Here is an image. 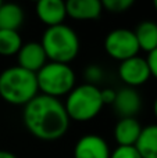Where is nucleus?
I'll return each mask as SVG.
<instances>
[{
    "mask_svg": "<svg viewBox=\"0 0 157 158\" xmlns=\"http://www.w3.org/2000/svg\"><path fill=\"white\" fill-rule=\"evenodd\" d=\"M22 121L32 136L45 142H53L67 133L70 118L58 98L38 94L24 106Z\"/></svg>",
    "mask_w": 157,
    "mask_h": 158,
    "instance_id": "1",
    "label": "nucleus"
},
{
    "mask_svg": "<svg viewBox=\"0 0 157 158\" xmlns=\"http://www.w3.org/2000/svg\"><path fill=\"white\" fill-rule=\"evenodd\" d=\"M36 74L21 67H10L0 74V97L14 106H25L38 96Z\"/></svg>",
    "mask_w": 157,
    "mask_h": 158,
    "instance_id": "2",
    "label": "nucleus"
},
{
    "mask_svg": "<svg viewBox=\"0 0 157 158\" xmlns=\"http://www.w3.org/2000/svg\"><path fill=\"white\" fill-rule=\"evenodd\" d=\"M40 44L52 63L68 64L79 53V38L72 28L64 24L47 28Z\"/></svg>",
    "mask_w": 157,
    "mask_h": 158,
    "instance_id": "3",
    "label": "nucleus"
},
{
    "mask_svg": "<svg viewBox=\"0 0 157 158\" xmlns=\"http://www.w3.org/2000/svg\"><path fill=\"white\" fill-rule=\"evenodd\" d=\"M103 106L104 104L102 101L100 89L91 83L75 86L67 94V100L64 104L70 121L72 119L77 122L92 121L99 115Z\"/></svg>",
    "mask_w": 157,
    "mask_h": 158,
    "instance_id": "4",
    "label": "nucleus"
},
{
    "mask_svg": "<svg viewBox=\"0 0 157 158\" xmlns=\"http://www.w3.org/2000/svg\"><path fill=\"white\" fill-rule=\"evenodd\" d=\"M38 89L45 96L61 97L75 87V74L68 64L46 63L36 72Z\"/></svg>",
    "mask_w": 157,
    "mask_h": 158,
    "instance_id": "5",
    "label": "nucleus"
},
{
    "mask_svg": "<svg viewBox=\"0 0 157 158\" xmlns=\"http://www.w3.org/2000/svg\"><path fill=\"white\" fill-rule=\"evenodd\" d=\"M104 50L111 58L124 61L138 56L141 49H139L134 31L127 29V28H117L106 36Z\"/></svg>",
    "mask_w": 157,
    "mask_h": 158,
    "instance_id": "6",
    "label": "nucleus"
},
{
    "mask_svg": "<svg viewBox=\"0 0 157 158\" xmlns=\"http://www.w3.org/2000/svg\"><path fill=\"white\" fill-rule=\"evenodd\" d=\"M118 77L125 85H128V87H135L146 83L152 74H150L146 58L135 56V57L121 61L118 67Z\"/></svg>",
    "mask_w": 157,
    "mask_h": 158,
    "instance_id": "7",
    "label": "nucleus"
},
{
    "mask_svg": "<svg viewBox=\"0 0 157 158\" xmlns=\"http://www.w3.org/2000/svg\"><path fill=\"white\" fill-rule=\"evenodd\" d=\"M110 147L99 135H85L74 146V158H110Z\"/></svg>",
    "mask_w": 157,
    "mask_h": 158,
    "instance_id": "8",
    "label": "nucleus"
},
{
    "mask_svg": "<svg viewBox=\"0 0 157 158\" xmlns=\"http://www.w3.org/2000/svg\"><path fill=\"white\" fill-rule=\"evenodd\" d=\"M17 58H18V67L29 72H33V74H36L46 64L47 60L42 44L36 43V42H28V43L22 44V47L17 54Z\"/></svg>",
    "mask_w": 157,
    "mask_h": 158,
    "instance_id": "9",
    "label": "nucleus"
},
{
    "mask_svg": "<svg viewBox=\"0 0 157 158\" xmlns=\"http://www.w3.org/2000/svg\"><path fill=\"white\" fill-rule=\"evenodd\" d=\"M36 15L47 28L64 24L67 17L66 0H39L36 3Z\"/></svg>",
    "mask_w": 157,
    "mask_h": 158,
    "instance_id": "10",
    "label": "nucleus"
},
{
    "mask_svg": "<svg viewBox=\"0 0 157 158\" xmlns=\"http://www.w3.org/2000/svg\"><path fill=\"white\" fill-rule=\"evenodd\" d=\"M113 104L116 112L121 118H135V115L141 111L142 100L134 87H124L116 93V100Z\"/></svg>",
    "mask_w": 157,
    "mask_h": 158,
    "instance_id": "11",
    "label": "nucleus"
},
{
    "mask_svg": "<svg viewBox=\"0 0 157 158\" xmlns=\"http://www.w3.org/2000/svg\"><path fill=\"white\" fill-rule=\"evenodd\" d=\"M103 6L100 0H66L67 15L78 21H91L99 18Z\"/></svg>",
    "mask_w": 157,
    "mask_h": 158,
    "instance_id": "12",
    "label": "nucleus"
},
{
    "mask_svg": "<svg viewBox=\"0 0 157 158\" xmlns=\"http://www.w3.org/2000/svg\"><path fill=\"white\" fill-rule=\"evenodd\" d=\"M142 132L136 118H121L114 128V139L118 146H135Z\"/></svg>",
    "mask_w": 157,
    "mask_h": 158,
    "instance_id": "13",
    "label": "nucleus"
},
{
    "mask_svg": "<svg viewBox=\"0 0 157 158\" xmlns=\"http://www.w3.org/2000/svg\"><path fill=\"white\" fill-rule=\"evenodd\" d=\"M134 33L141 50L150 53L157 49V24L155 21H142Z\"/></svg>",
    "mask_w": 157,
    "mask_h": 158,
    "instance_id": "14",
    "label": "nucleus"
},
{
    "mask_svg": "<svg viewBox=\"0 0 157 158\" xmlns=\"http://www.w3.org/2000/svg\"><path fill=\"white\" fill-rule=\"evenodd\" d=\"M135 147L142 158H157V123L142 128Z\"/></svg>",
    "mask_w": 157,
    "mask_h": 158,
    "instance_id": "15",
    "label": "nucleus"
},
{
    "mask_svg": "<svg viewBox=\"0 0 157 158\" xmlns=\"http://www.w3.org/2000/svg\"><path fill=\"white\" fill-rule=\"evenodd\" d=\"M24 22V11L15 3H3L0 7V29L17 31Z\"/></svg>",
    "mask_w": 157,
    "mask_h": 158,
    "instance_id": "16",
    "label": "nucleus"
},
{
    "mask_svg": "<svg viewBox=\"0 0 157 158\" xmlns=\"http://www.w3.org/2000/svg\"><path fill=\"white\" fill-rule=\"evenodd\" d=\"M22 47V39L17 31H6L0 29V56L11 57L18 54Z\"/></svg>",
    "mask_w": 157,
    "mask_h": 158,
    "instance_id": "17",
    "label": "nucleus"
},
{
    "mask_svg": "<svg viewBox=\"0 0 157 158\" xmlns=\"http://www.w3.org/2000/svg\"><path fill=\"white\" fill-rule=\"evenodd\" d=\"M136 0H100L103 8L111 13H124L129 10Z\"/></svg>",
    "mask_w": 157,
    "mask_h": 158,
    "instance_id": "18",
    "label": "nucleus"
},
{
    "mask_svg": "<svg viewBox=\"0 0 157 158\" xmlns=\"http://www.w3.org/2000/svg\"><path fill=\"white\" fill-rule=\"evenodd\" d=\"M110 158H142L135 146H118L111 151Z\"/></svg>",
    "mask_w": 157,
    "mask_h": 158,
    "instance_id": "19",
    "label": "nucleus"
},
{
    "mask_svg": "<svg viewBox=\"0 0 157 158\" xmlns=\"http://www.w3.org/2000/svg\"><path fill=\"white\" fill-rule=\"evenodd\" d=\"M85 78L88 79L91 85H95L103 78V71L97 65H89L85 71Z\"/></svg>",
    "mask_w": 157,
    "mask_h": 158,
    "instance_id": "20",
    "label": "nucleus"
},
{
    "mask_svg": "<svg viewBox=\"0 0 157 158\" xmlns=\"http://www.w3.org/2000/svg\"><path fill=\"white\" fill-rule=\"evenodd\" d=\"M147 65H149L150 74H152L153 78L157 79V49H155L153 52L147 53Z\"/></svg>",
    "mask_w": 157,
    "mask_h": 158,
    "instance_id": "21",
    "label": "nucleus"
},
{
    "mask_svg": "<svg viewBox=\"0 0 157 158\" xmlns=\"http://www.w3.org/2000/svg\"><path fill=\"white\" fill-rule=\"evenodd\" d=\"M116 90L110 89V87H106V89L100 90V96H102V101L103 104H113L116 100Z\"/></svg>",
    "mask_w": 157,
    "mask_h": 158,
    "instance_id": "22",
    "label": "nucleus"
},
{
    "mask_svg": "<svg viewBox=\"0 0 157 158\" xmlns=\"http://www.w3.org/2000/svg\"><path fill=\"white\" fill-rule=\"evenodd\" d=\"M0 158H17V156H15V154H13L11 151L0 150Z\"/></svg>",
    "mask_w": 157,
    "mask_h": 158,
    "instance_id": "23",
    "label": "nucleus"
},
{
    "mask_svg": "<svg viewBox=\"0 0 157 158\" xmlns=\"http://www.w3.org/2000/svg\"><path fill=\"white\" fill-rule=\"evenodd\" d=\"M153 112H155V117L157 118V97L155 100V104H153Z\"/></svg>",
    "mask_w": 157,
    "mask_h": 158,
    "instance_id": "24",
    "label": "nucleus"
},
{
    "mask_svg": "<svg viewBox=\"0 0 157 158\" xmlns=\"http://www.w3.org/2000/svg\"><path fill=\"white\" fill-rule=\"evenodd\" d=\"M153 2V7H155V10L157 11V0H152Z\"/></svg>",
    "mask_w": 157,
    "mask_h": 158,
    "instance_id": "25",
    "label": "nucleus"
},
{
    "mask_svg": "<svg viewBox=\"0 0 157 158\" xmlns=\"http://www.w3.org/2000/svg\"><path fill=\"white\" fill-rule=\"evenodd\" d=\"M2 4H3V0H0V7H2Z\"/></svg>",
    "mask_w": 157,
    "mask_h": 158,
    "instance_id": "26",
    "label": "nucleus"
},
{
    "mask_svg": "<svg viewBox=\"0 0 157 158\" xmlns=\"http://www.w3.org/2000/svg\"><path fill=\"white\" fill-rule=\"evenodd\" d=\"M32 2H36V3H38V2H39V0H32Z\"/></svg>",
    "mask_w": 157,
    "mask_h": 158,
    "instance_id": "27",
    "label": "nucleus"
}]
</instances>
